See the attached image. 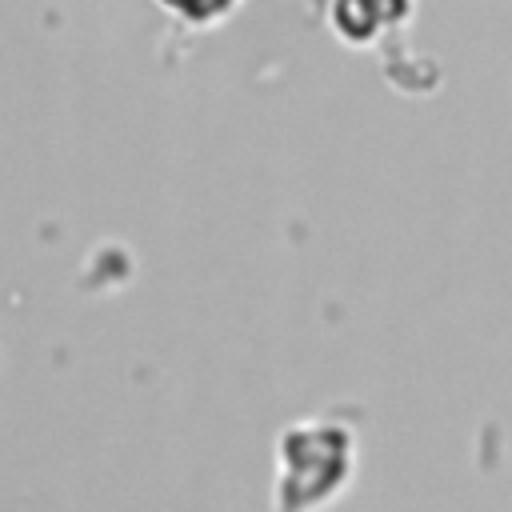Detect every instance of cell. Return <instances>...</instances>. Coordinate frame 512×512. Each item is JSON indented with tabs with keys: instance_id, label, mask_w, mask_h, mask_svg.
I'll use <instances>...</instances> for the list:
<instances>
[{
	"instance_id": "cell-2",
	"label": "cell",
	"mask_w": 512,
	"mask_h": 512,
	"mask_svg": "<svg viewBox=\"0 0 512 512\" xmlns=\"http://www.w3.org/2000/svg\"><path fill=\"white\" fill-rule=\"evenodd\" d=\"M156 4L172 8L176 16H184V20H192V24H212V20L228 16L240 0H156Z\"/></svg>"
},
{
	"instance_id": "cell-1",
	"label": "cell",
	"mask_w": 512,
	"mask_h": 512,
	"mask_svg": "<svg viewBox=\"0 0 512 512\" xmlns=\"http://www.w3.org/2000/svg\"><path fill=\"white\" fill-rule=\"evenodd\" d=\"M412 0H332V28L348 44H376L388 28L404 24Z\"/></svg>"
}]
</instances>
